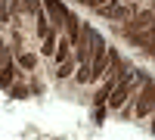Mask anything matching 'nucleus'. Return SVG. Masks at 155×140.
<instances>
[{
    "instance_id": "nucleus-2",
    "label": "nucleus",
    "mask_w": 155,
    "mask_h": 140,
    "mask_svg": "<svg viewBox=\"0 0 155 140\" xmlns=\"http://www.w3.org/2000/svg\"><path fill=\"white\" fill-rule=\"evenodd\" d=\"M152 100H155V90H152V84L146 81L143 97H140V103H137V115H149V112H152Z\"/></svg>"
},
{
    "instance_id": "nucleus-10",
    "label": "nucleus",
    "mask_w": 155,
    "mask_h": 140,
    "mask_svg": "<svg viewBox=\"0 0 155 140\" xmlns=\"http://www.w3.org/2000/svg\"><path fill=\"white\" fill-rule=\"evenodd\" d=\"M25 6H28V12H34V16H44L41 12V0H22Z\"/></svg>"
},
{
    "instance_id": "nucleus-6",
    "label": "nucleus",
    "mask_w": 155,
    "mask_h": 140,
    "mask_svg": "<svg viewBox=\"0 0 155 140\" xmlns=\"http://www.w3.org/2000/svg\"><path fill=\"white\" fill-rule=\"evenodd\" d=\"M19 62H22V69H34V66H37V56H34V53H22Z\"/></svg>"
},
{
    "instance_id": "nucleus-5",
    "label": "nucleus",
    "mask_w": 155,
    "mask_h": 140,
    "mask_svg": "<svg viewBox=\"0 0 155 140\" xmlns=\"http://www.w3.org/2000/svg\"><path fill=\"white\" fill-rule=\"evenodd\" d=\"M12 72H16V66H12V62H3V69H0V87L12 84Z\"/></svg>"
},
{
    "instance_id": "nucleus-3",
    "label": "nucleus",
    "mask_w": 155,
    "mask_h": 140,
    "mask_svg": "<svg viewBox=\"0 0 155 140\" xmlns=\"http://www.w3.org/2000/svg\"><path fill=\"white\" fill-rule=\"evenodd\" d=\"M44 6L50 9V16H53V22H56V25H62V22H65L68 9H65V3H62V0H44Z\"/></svg>"
},
{
    "instance_id": "nucleus-11",
    "label": "nucleus",
    "mask_w": 155,
    "mask_h": 140,
    "mask_svg": "<svg viewBox=\"0 0 155 140\" xmlns=\"http://www.w3.org/2000/svg\"><path fill=\"white\" fill-rule=\"evenodd\" d=\"M56 75H59V78H68V75H71V59H65V62H62Z\"/></svg>"
},
{
    "instance_id": "nucleus-9",
    "label": "nucleus",
    "mask_w": 155,
    "mask_h": 140,
    "mask_svg": "<svg viewBox=\"0 0 155 140\" xmlns=\"http://www.w3.org/2000/svg\"><path fill=\"white\" fill-rule=\"evenodd\" d=\"M134 22H137V25H143V28H149V25H152V12H149V9H146V12H140Z\"/></svg>"
},
{
    "instance_id": "nucleus-4",
    "label": "nucleus",
    "mask_w": 155,
    "mask_h": 140,
    "mask_svg": "<svg viewBox=\"0 0 155 140\" xmlns=\"http://www.w3.org/2000/svg\"><path fill=\"white\" fill-rule=\"evenodd\" d=\"M102 16H106V19H118V22H121V19H127V16H130V12H127L121 3H112V6H106V9H102Z\"/></svg>"
},
{
    "instance_id": "nucleus-1",
    "label": "nucleus",
    "mask_w": 155,
    "mask_h": 140,
    "mask_svg": "<svg viewBox=\"0 0 155 140\" xmlns=\"http://www.w3.org/2000/svg\"><path fill=\"white\" fill-rule=\"evenodd\" d=\"M140 78H143V75H140V72H130V75H127V78H124V81H118V84H115L112 90H109V97H106L109 109H121V106H124V100H127V94L134 90V84H137Z\"/></svg>"
},
{
    "instance_id": "nucleus-14",
    "label": "nucleus",
    "mask_w": 155,
    "mask_h": 140,
    "mask_svg": "<svg viewBox=\"0 0 155 140\" xmlns=\"http://www.w3.org/2000/svg\"><path fill=\"white\" fill-rule=\"evenodd\" d=\"M0 22H9V6L0 3Z\"/></svg>"
},
{
    "instance_id": "nucleus-7",
    "label": "nucleus",
    "mask_w": 155,
    "mask_h": 140,
    "mask_svg": "<svg viewBox=\"0 0 155 140\" xmlns=\"http://www.w3.org/2000/svg\"><path fill=\"white\" fill-rule=\"evenodd\" d=\"M56 59H59V62H65V59H68V41H65V37H62V44L56 47Z\"/></svg>"
},
{
    "instance_id": "nucleus-13",
    "label": "nucleus",
    "mask_w": 155,
    "mask_h": 140,
    "mask_svg": "<svg viewBox=\"0 0 155 140\" xmlns=\"http://www.w3.org/2000/svg\"><path fill=\"white\" fill-rule=\"evenodd\" d=\"M37 34H41V37H44V34H50V28H47V22H44V16L37 19Z\"/></svg>"
},
{
    "instance_id": "nucleus-12",
    "label": "nucleus",
    "mask_w": 155,
    "mask_h": 140,
    "mask_svg": "<svg viewBox=\"0 0 155 140\" xmlns=\"http://www.w3.org/2000/svg\"><path fill=\"white\" fill-rule=\"evenodd\" d=\"M78 81H90V66H81V69H78Z\"/></svg>"
},
{
    "instance_id": "nucleus-8",
    "label": "nucleus",
    "mask_w": 155,
    "mask_h": 140,
    "mask_svg": "<svg viewBox=\"0 0 155 140\" xmlns=\"http://www.w3.org/2000/svg\"><path fill=\"white\" fill-rule=\"evenodd\" d=\"M6 90H9V97H16V100H22V97H28V90H25L22 84H9Z\"/></svg>"
}]
</instances>
